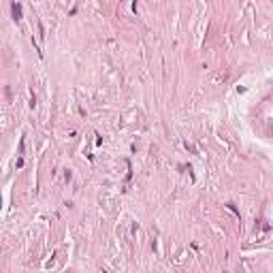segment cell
<instances>
[{
	"label": "cell",
	"mask_w": 273,
	"mask_h": 273,
	"mask_svg": "<svg viewBox=\"0 0 273 273\" xmlns=\"http://www.w3.org/2000/svg\"><path fill=\"white\" fill-rule=\"evenodd\" d=\"M11 11H13L15 19H19V17H21V6H19V4H15V2H13V4H11Z\"/></svg>",
	"instance_id": "obj_1"
}]
</instances>
